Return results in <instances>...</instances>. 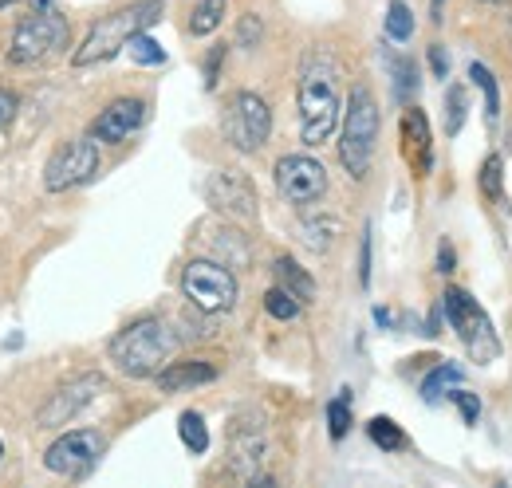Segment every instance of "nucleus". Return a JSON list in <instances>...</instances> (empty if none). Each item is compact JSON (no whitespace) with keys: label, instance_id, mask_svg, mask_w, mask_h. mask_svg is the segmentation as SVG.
<instances>
[{"label":"nucleus","instance_id":"f257e3e1","mask_svg":"<svg viewBox=\"0 0 512 488\" xmlns=\"http://www.w3.org/2000/svg\"><path fill=\"white\" fill-rule=\"evenodd\" d=\"M300 138L304 146H323L335 126H339V111H343V95H339V67L331 63V56H308L304 71H300Z\"/></svg>","mask_w":512,"mask_h":488},{"label":"nucleus","instance_id":"f03ea898","mask_svg":"<svg viewBox=\"0 0 512 488\" xmlns=\"http://www.w3.org/2000/svg\"><path fill=\"white\" fill-rule=\"evenodd\" d=\"M174 351H178V335L162 319H138V323H130V327H123L111 339V347H107L111 363L119 366L127 378H154L162 366L170 363Z\"/></svg>","mask_w":512,"mask_h":488},{"label":"nucleus","instance_id":"7ed1b4c3","mask_svg":"<svg viewBox=\"0 0 512 488\" xmlns=\"http://www.w3.org/2000/svg\"><path fill=\"white\" fill-rule=\"evenodd\" d=\"M158 12H162V0H138V4H130V8H119V12L103 16V20L87 32V40L79 44V52L71 56V63H75V67H95V63L115 60L138 32H146V28L158 20Z\"/></svg>","mask_w":512,"mask_h":488},{"label":"nucleus","instance_id":"20e7f679","mask_svg":"<svg viewBox=\"0 0 512 488\" xmlns=\"http://www.w3.org/2000/svg\"><path fill=\"white\" fill-rule=\"evenodd\" d=\"M375 142H379V103L371 87H355L343 111V134H339V162L347 166L351 178H367Z\"/></svg>","mask_w":512,"mask_h":488},{"label":"nucleus","instance_id":"39448f33","mask_svg":"<svg viewBox=\"0 0 512 488\" xmlns=\"http://www.w3.org/2000/svg\"><path fill=\"white\" fill-rule=\"evenodd\" d=\"M446 315L465 347V355L473 359L477 366H493L501 359V335L493 327V319L485 315V307L477 304L465 288H446Z\"/></svg>","mask_w":512,"mask_h":488},{"label":"nucleus","instance_id":"423d86ee","mask_svg":"<svg viewBox=\"0 0 512 488\" xmlns=\"http://www.w3.org/2000/svg\"><path fill=\"white\" fill-rule=\"evenodd\" d=\"M60 48H67V20L56 8H44L28 20L16 24L12 44H8V63H40L52 60Z\"/></svg>","mask_w":512,"mask_h":488},{"label":"nucleus","instance_id":"0eeeda50","mask_svg":"<svg viewBox=\"0 0 512 488\" xmlns=\"http://www.w3.org/2000/svg\"><path fill=\"white\" fill-rule=\"evenodd\" d=\"M182 292L197 311L221 315L237 304V276L217 260H190L182 272Z\"/></svg>","mask_w":512,"mask_h":488},{"label":"nucleus","instance_id":"6e6552de","mask_svg":"<svg viewBox=\"0 0 512 488\" xmlns=\"http://www.w3.org/2000/svg\"><path fill=\"white\" fill-rule=\"evenodd\" d=\"M225 138L241 150V154H256L264 142H268V134H272V111H268V103L253 95V91H237L229 103H225Z\"/></svg>","mask_w":512,"mask_h":488},{"label":"nucleus","instance_id":"1a4fd4ad","mask_svg":"<svg viewBox=\"0 0 512 488\" xmlns=\"http://www.w3.org/2000/svg\"><path fill=\"white\" fill-rule=\"evenodd\" d=\"M107 390V378L99 374V370H83V374H75V378H67L60 382L52 394H48V402L40 406V414H36V422L44 429H60L67 422H75L99 394Z\"/></svg>","mask_w":512,"mask_h":488},{"label":"nucleus","instance_id":"9d476101","mask_svg":"<svg viewBox=\"0 0 512 488\" xmlns=\"http://www.w3.org/2000/svg\"><path fill=\"white\" fill-rule=\"evenodd\" d=\"M107 453V437L99 429H71L64 437H56L44 453V465L56 477H87Z\"/></svg>","mask_w":512,"mask_h":488},{"label":"nucleus","instance_id":"9b49d317","mask_svg":"<svg viewBox=\"0 0 512 488\" xmlns=\"http://www.w3.org/2000/svg\"><path fill=\"white\" fill-rule=\"evenodd\" d=\"M264 461H268V422L264 414L245 410L229 422V469L241 481H256Z\"/></svg>","mask_w":512,"mask_h":488},{"label":"nucleus","instance_id":"f8f14e48","mask_svg":"<svg viewBox=\"0 0 512 488\" xmlns=\"http://www.w3.org/2000/svg\"><path fill=\"white\" fill-rule=\"evenodd\" d=\"M99 170V146L95 138H75V142H64L48 170H44V189L48 193H64V189H75V185L91 182Z\"/></svg>","mask_w":512,"mask_h":488},{"label":"nucleus","instance_id":"ddd939ff","mask_svg":"<svg viewBox=\"0 0 512 488\" xmlns=\"http://www.w3.org/2000/svg\"><path fill=\"white\" fill-rule=\"evenodd\" d=\"M272 174H276V189L292 205H312L327 193V170L308 154H284Z\"/></svg>","mask_w":512,"mask_h":488},{"label":"nucleus","instance_id":"4468645a","mask_svg":"<svg viewBox=\"0 0 512 488\" xmlns=\"http://www.w3.org/2000/svg\"><path fill=\"white\" fill-rule=\"evenodd\" d=\"M205 193H209V205L233 221H253L256 217V189L241 170H217L205 185Z\"/></svg>","mask_w":512,"mask_h":488},{"label":"nucleus","instance_id":"2eb2a0df","mask_svg":"<svg viewBox=\"0 0 512 488\" xmlns=\"http://www.w3.org/2000/svg\"><path fill=\"white\" fill-rule=\"evenodd\" d=\"M142 122H146V103L142 99H115L99 119L91 122V138L119 146V142H127Z\"/></svg>","mask_w":512,"mask_h":488},{"label":"nucleus","instance_id":"dca6fc26","mask_svg":"<svg viewBox=\"0 0 512 488\" xmlns=\"http://www.w3.org/2000/svg\"><path fill=\"white\" fill-rule=\"evenodd\" d=\"M398 142H402V158L410 162L414 178H426L434 170V138H430V122H426L422 111H406L402 115Z\"/></svg>","mask_w":512,"mask_h":488},{"label":"nucleus","instance_id":"f3484780","mask_svg":"<svg viewBox=\"0 0 512 488\" xmlns=\"http://www.w3.org/2000/svg\"><path fill=\"white\" fill-rule=\"evenodd\" d=\"M217 378V366L201 363V359H186V363H166L154 382L162 394H178V390H190V386H201V382H213Z\"/></svg>","mask_w":512,"mask_h":488},{"label":"nucleus","instance_id":"a211bd4d","mask_svg":"<svg viewBox=\"0 0 512 488\" xmlns=\"http://www.w3.org/2000/svg\"><path fill=\"white\" fill-rule=\"evenodd\" d=\"M276 280H280V288H288L300 304L316 296V280H312V276H308L292 256H276Z\"/></svg>","mask_w":512,"mask_h":488},{"label":"nucleus","instance_id":"6ab92c4d","mask_svg":"<svg viewBox=\"0 0 512 488\" xmlns=\"http://www.w3.org/2000/svg\"><path fill=\"white\" fill-rule=\"evenodd\" d=\"M457 386H465L461 366L442 363V366H434V374L422 382V398H426V402H446V398H453Z\"/></svg>","mask_w":512,"mask_h":488},{"label":"nucleus","instance_id":"aec40b11","mask_svg":"<svg viewBox=\"0 0 512 488\" xmlns=\"http://www.w3.org/2000/svg\"><path fill=\"white\" fill-rule=\"evenodd\" d=\"M221 20H225V0H201L190 12V32L193 36H209V32L221 28Z\"/></svg>","mask_w":512,"mask_h":488},{"label":"nucleus","instance_id":"412c9836","mask_svg":"<svg viewBox=\"0 0 512 488\" xmlns=\"http://www.w3.org/2000/svg\"><path fill=\"white\" fill-rule=\"evenodd\" d=\"M386 36L394 44H406L414 36V12L402 0H390V8H386Z\"/></svg>","mask_w":512,"mask_h":488},{"label":"nucleus","instance_id":"4be33fe9","mask_svg":"<svg viewBox=\"0 0 512 488\" xmlns=\"http://www.w3.org/2000/svg\"><path fill=\"white\" fill-rule=\"evenodd\" d=\"M178 433H182V441H186L190 453H205V449H209V429H205L197 410H186V414L178 418Z\"/></svg>","mask_w":512,"mask_h":488},{"label":"nucleus","instance_id":"5701e85b","mask_svg":"<svg viewBox=\"0 0 512 488\" xmlns=\"http://www.w3.org/2000/svg\"><path fill=\"white\" fill-rule=\"evenodd\" d=\"M469 75H473V83L485 91V107H489V122L501 119V91H497V79H493V71L485 67V63H473L469 67Z\"/></svg>","mask_w":512,"mask_h":488},{"label":"nucleus","instance_id":"b1692460","mask_svg":"<svg viewBox=\"0 0 512 488\" xmlns=\"http://www.w3.org/2000/svg\"><path fill=\"white\" fill-rule=\"evenodd\" d=\"M327 426H331L335 441H343L351 433V390H339V398L327 406Z\"/></svg>","mask_w":512,"mask_h":488},{"label":"nucleus","instance_id":"393cba45","mask_svg":"<svg viewBox=\"0 0 512 488\" xmlns=\"http://www.w3.org/2000/svg\"><path fill=\"white\" fill-rule=\"evenodd\" d=\"M367 433H371V441H375L379 449H386V453H394V449H406V433L394 426L390 418H371Z\"/></svg>","mask_w":512,"mask_h":488},{"label":"nucleus","instance_id":"a878e982","mask_svg":"<svg viewBox=\"0 0 512 488\" xmlns=\"http://www.w3.org/2000/svg\"><path fill=\"white\" fill-rule=\"evenodd\" d=\"M465 111H469V91L457 83V87H449V95H446V134H461Z\"/></svg>","mask_w":512,"mask_h":488},{"label":"nucleus","instance_id":"bb28decb","mask_svg":"<svg viewBox=\"0 0 512 488\" xmlns=\"http://www.w3.org/2000/svg\"><path fill=\"white\" fill-rule=\"evenodd\" d=\"M264 311H268L272 319H296V315H300V300H296L288 288H272V292L264 296Z\"/></svg>","mask_w":512,"mask_h":488},{"label":"nucleus","instance_id":"cd10ccee","mask_svg":"<svg viewBox=\"0 0 512 488\" xmlns=\"http://www.w3.org/2000/svg\"><path fill=\"white\" fill-rule=\"evenodd\" d=\"M501 158L493 154V158H485V166H481V193L489 197V201H501L505 197V182H501Z\"/></svg>","mask_w":512,"mask_h":488},{"label":"nucleus","instance_id":"c85d7f7f","mask_svg":"<svg viewBox=\"0 0 512 488\" xmlns=\"http://www.w3.org/2000/svg\"><path fill=\"white\" fill-rule=\"evenodd\" d=\"M339 233V225L335 221H327V217H320V221H312V225H304V241L312 244L316 252H327L331 248V237Z\"/></svg>","mask_w":512,"mask_h":488},{"label":"nucleus","instance_id":"c756f323","mask_svg":"<svg viewBox=\"0 0 512 488\" xmlns=\"http://www.w3.org/2000/svg\"><path fill=\"white\" fill-rule=\"evenodd\" d=\"M127 48H130V56H134V63H166V52H162L146 32H138Z\"/></svg>","mask_w":512,"mask_h":488},{"label":"nucleus","instance_id":"7c9ffc66","mask_svg":"<svg viewBox=\"0 0 512 488\" xmlns=\"http://www.w3.org/2000/svg\"><path fill=\"white\" fill-rule=\"evenodd\" d=\"M394 75H398V79H394V95H398V103H402V99L414 95V87H418V71H414V63L410 60H398L394 63Z\"/></svg>","mask_w":512,"mask_h":488},{"label":"nucleus","instance_id":"2f4dec72","mask_svg":"<svg viewBox=\"0 0 512 488\" xmlns=\"http://www.w3.org/2000/svg\"><path fill=\"white\" fill-rule=\"evenodd\" d=\"M453 402H457V410H461V418H465V426H473V422L481 418V402H477V394H473V390H465V386H457V390H453Z\"/></svg>","mask_w":512,"mask_h":488},{"label":"nucleus","instance_id":"473e14b6","mask_svg":"<svg viewBox=\"0 0 512 488\" xmlns=\"http://www.w3.org/2000/svg\"><path fill=\"white\" fill-rule=\"evenodd\" d=\"M260 36H264L260 16H245V20H241V28H237V44H241V48H256V44H260Z\"/></svg>","mask_w":512,"mask_h":488},{"label":"nucleus","instance_id":"72a5a7b5","mask_svg":"<svg viewBox=\"0 0 512 488\" xmlns=\"http://www.w3.org/2000/svg\"><path fill=\"white\" fill-rule=\"evenodd\" d=\"M12 115H16V95L0 87V126H4V122H12Z\"/></svg>","mask_w":512,"mask_h":488},{"label":"nucleus","instance_id":"f704fd0d","mask_svg":"<svg viewBox=\"0 0 512 488\" xmlns=\"http://www.w3.org/2000/svg\"><path fill=\"white\" fill-rule=\"evenodd\" d=\"M359 280H363V288H371V229L363 237V272H359Z\"/></svg>","mask_w":512,"mask_h":488},{"label":"nucleus","instance_id":"c9c22d12","mask_svg":"<svg viewBox=\"0 0 512 488\" xmlns=\"http://www.w3.org/2000/svg\"><path fill=\"white\" fill-rule=\"evenodd\" d=\"M430 67H434V75H438V79H446V71H449L446 48H430Z\"/></svg>","mask_w":512,"mask_h":488},{"label":"nucleus","instance_id":"e433bc0d","mask_svg":"<svg viewBox=\"0 0 512 488\" xmlns=\"http://www.w3.org/2000/svg\"><path fill=\"white\" fill-rule=\"evenodd\" d=\"M438 272H442V276H449V272H453V248H449V244H442V248H438Z\"/></svg>","mask_w":512,"mask_h":488},{"label":"nucleus","instance_id":"4c0bfd02","mask_svg":"<svg viewBox=\"0 0 512 488\" xmlns=\"http://www.w3.org/2000/svg\"><path fill=\"white\" fill-rule=\"evenodd\" d=\"M375 323H379V327H386V323H390V311H386V307H379V311H375Z\"/></svg>","mask_w":512,"mask_h":488},{"label":"nucleus","instance_id":"58836bf2","mask_svg":"<svg viewBox=\"0 0 512 488\" xmlns=\"http://www.w3.org/2000/svg\"><path fill=\"white\" fill-rule=\"evenodd\" d=\"M430 12H434V24H442V0H434V4H430Z\"/></svg>","mask_w":512,"mask_h":488},{"label":"nucleus","instance_id":"ea45409f","mask_svg":"<svg viewBox=\"0 0 512 488\" xmlns=\"http://www.w3.org/2000/svg\"><path fill=\"white\" fill-rule=\"evenodd\" d=\"M32 4H36V8H40V12H44V8H52V4H56V0H32Z\"/></svg>","mask_w":512,"mask_h":488},{"label":"nucleus","instance_id":"a19ab883","mask_svg":"<svg viewBox=\"0 0 512 488\" xmlns=\"http://www.w3.org/2000/svg\"><path fill=\"white\" fill-rule=\"evenodd\" d=\"M485 4H505V0H485Z\"/></svg>","mask_w":512,"mask_h":488}]
</instances>
